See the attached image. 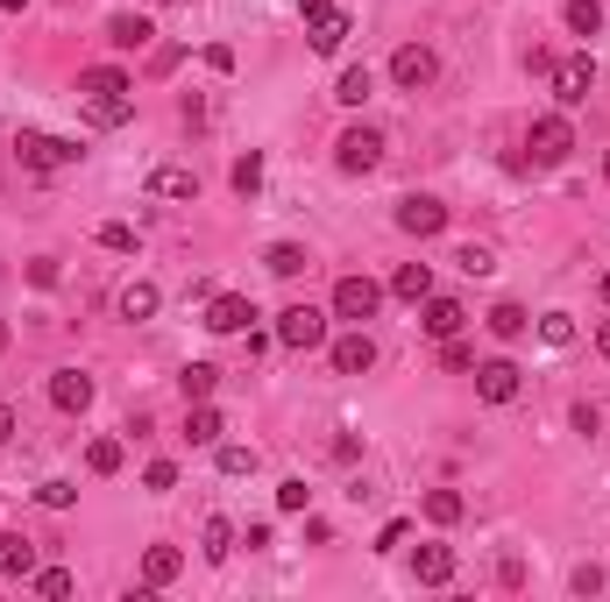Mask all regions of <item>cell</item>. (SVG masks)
<instances>
[{
	"mask_svg": "<svg viewBox=\"0 0 610 602\" xmlns=\"http://www.w3.org/2000/svg\"><path fill=\"white\" fill-rule=\"evenodd\" d=\"M412 575H419V589H448L454 581V546H419Z\"/></svg>",
	"mask_w": 610,
	"mask_h": 602,
	"instance_id": "20",
	"label": "cell"
},
{
	"mask_svg": "<svg viewBox=\"0 0 610 602\" xmlns=\"http://www.w3.org/2000/svg\"><path fill=\"white\" fill-rule=\"evenodd\" d=\"M348 36H355V14H341V8H326L320 22H306V43H312V50H320V57H334V50H341V43H348Z\"/></svg>",
	"mask_w": 610,
	"mask_h": 602,
	"instance_id": "17",
	"label": "cell"
},
{
	"mask_svg": "<svg viewBox=\"0 0 610 602\" xmlns=\"http://www.w3.org/2000/svg\"><path fill=\"white\" fill-rule=\"evenodd\" d=\"M28 575H36V539L0 532V581H28Z\"/></svg>",
	"mask_w": 610,
	"mask_h": 602,
	"instance_id": "15",
	"label": "cell"
},
{
	"mask_svg": "<svg viewBox=\"0 0 610 602\" xmlns=\"http://www.w3.org/2000/svg\"><path fill=\"white\" fill-rule=\"evenodd\" d=\"M326 8H334V0H299V14H306V22H320Z\"/></svg>",
	"mask_w": 610,
	"mask_h": 602,
	"instance_id": "49",
	"label": "cell"
},
{
	"mask_svg": "<svg viewBox=\"0 0 610 602\" xmlns=\"http://www.w3.org/2000/svg\"><path fill=\"white\" fill-rule=\"evenodd\" d=\"M369 93H377V71H369V65H348V71L334 79V100H341V107H362Z\"/></svg>",
	"mask_w": 610,
	"mask_h": 602,
	"instance_id": "27",
	"label": "cell"
},
{
	"mask_svg": "<svg viewBox=\"0 0 610 602\" xmlns=\"http://www.w3.org/2000/svg\"><path fill=\"white\" fill-rule=\"evenodd\" d=\"M568 426H575V432H589V440H597V432H603V412H597V404H575V412H568Z\"/></svg>",
	"mask_w": 610,
	"mask_h": 602,
	"instance_id": "44",
	"label": "cell"
},
{
	"mask_svg": "<svg viewBox=\"0 0 610 602\" xmlns=\"http://www.w3.org/2000/svg\"><path fill=\"white\" fill-rule=\"evenodd\" d=\"M150 36H157L150 14H114V22H107V43H114V50H142Z\"/></svg>",
	"mask_w": 610,
	"mask_h": 602,
	"instance_id": "23",
	"label": "cell"
},
{
	"mask_svg": "<svg viewBox=\"0 0 610 602\" xmlns=\"http://www.w3.org/2000/svg\"><path fill=\"white\" fill-rule=\"evenodd\" d=\"M14 157H22V171H43V177H50V171H71V163H79L85 149L71 142V135H43V128H22V135H14Z\"/></svg>",
	"mask_w": 610,
	"mask_h": 602,
	"instance_id": "1",
	"label": "cell"
},
{
	"mask_svg": "<svg viewBox=\"0 0 610 602\" xmlns=\"http://www.w3.org/2000/svg\"><path fill=\"white\" fill-rule=\"evenodd\" d=\"M546 79H554V107H589V93H597V65L589 57H561Z\"/></svg>",
	"mask_w": 610,
	"mask_h": 602,
	"instance_id": "7",
	"label": "cell"
},
{
	"mask_svg": "<svg viewBox=\"0 0 610 602\" xmlns=\"http://www.w3.org/2000/svg\"><path fill=\"white\" fill-rule=\"evenodd\" d=\"M497 581H504V589H526V560H518V553H511V560L497 567Z\"/></svg>",
	"mask_w": 610,
	"mask_h": 602,
	"instance_id": "45",
	"label": "cell"
},
{
	"mask_svg": "<svg viewBox=\"0 0 610 602\" xmlns=\"http://www.w3.org/2000/svg\"><path fill=\"white\" fill-rule=\"evenodd\" d=\"M263 269H271V277H306V269H312V255L299 248V241H271V248H263Z\"/></svg>",
	"mask_w": 610,
	"mask_h": 602,
	"instance_id": "21",
	"label": "cell"
},
{
	"mask_svg": "<svg viewBox=\"0 0 610 602\" xmlns=\"http://www.w3.org/2000/svg\"><path fill=\"white\" fill-rule=\"evenodd\" d=\"M50 404L65 418H85V412H93V375H85V369H50Z\"/></svg>",
	"mask_w": 610,
	"mask_h": 602,
	"instance_id": "12",
	"label": "cell"
},
{
	"mask_svg": "<svg viewBox=\"0 0 610 602\" xmlns=\"http://www.w3.org/2000/svg\"><path fill=\"white\" fill-rule=\"evenodd\" d=\"M114 312H122L128 326H142V320H157V312H163V291H157L150 277H136V283H122V298H114Z\"/></svg>",
	"mask_w": 610,
	"mask_h": 602,
	"instance_id": "14",
	"label": "cell"
},
{
	"mask_svg": "<svg viewBox=\"0 0 610 602\" xmlns=\"http://www.w3.org/2000/svg\"><path fill=\"white\" fill-rule=\"evenodd\" d=\"M199 553H206V560H228V553H234V524H228V518H206Z\"/></svg>",
	"mask_w": 610,
	"mask_h": 602,
	"instance_id": "33",
	"label": "cell"
},
{
	"mask_svg": "<svg viewBox=\"0 0 610 602\" xmlns=\"http://www.w3.org/2000/svg\"><path fill=\"white\" fill-rule=\"evenodd\" d=\"M526 149H532V163H568V149H575L568 114H540V120H532V135H526Z\"/></svg>",
	"mask_w": 610,
	"mask_h": 602,
	"instance_id": "9",
	"label": "cell"
},
{
	"mask_svg": "<svg viewBox=\"0 0 610 602\" xmlns=\"http://www.w3.org/2000/svg\"><path fill=\"white\" fill-rule=\"evenodd\" d=\"M0 14H28V0H0Z\"/></svg>",
	"mask_w": 610,
	"mask_h": 602,
	"instance_id": "51",
	"label": "cell"
},
{
	"mask_svg": "<svg viewBox=\"0 0 610 602\" xmlns=\"http://www.w3.org/2000/svg\"><path fill=\"white\" fill-rule=\"evenodd\" d=\"M334 163H341V171H348V177H369V171H377V163H383V135L369 128V120H355V128H341V142H334Z\"/></svg>",
	"mask_w": 610,
	"mask_h": 602,
	"instance_id": "4",
	"label": "cell"
},
{
	"mask_svg": "<svg viewBox=\"0 0 610 602\" xmlns=\"http://www.w3.org/2000/svg\"><path fill=\"white\" fill-rule=\"evenodd\" d=\"M419 326H426V334H434V340H454L461 326H469V312H461V298H426Z\"/></svg>",
	"mask_w": 610,
	"mask_h": 602,
	"instance_id": "19",
	"label": "cell"
},
{
	"mask_svg": "<svg viewBox=\"0 0 610 602\" xmlns=\"http://www.w3.org/2000/svg\"><path fill=\"white\" fill-rule=\"evenodd\" d=\"M249 320H256V305H249L242 291H214L206 298V334H249Z\"/></svg>",
	"mask_w": 610,
	"mask_h": 602,
	"instance_id": "11",
	"label": "cell"
},
{
	"mask_svg": "<svg viewBox=\"0 0 610 602\" xmlns=\"http://www.w3.org/2000/svg\"><path fill=\"white\" fill-rule=\"evenodd\" d=\"M603 589V567H575V595H597Z\"/></svg>",
	"mask_w": 610,
	"mask_h": 602,
	"instance_id": "46",
	"label": "cell"
},
{
	"mask_svg": "<svg viewBox=\"0 0 610 602\" xmlns=\"http://www.w3.org/2000/svg\"><path fill=\"white\" fill-rule=\"evenodd\" d=\"M561 22H568L575 36H597V28H603V0H568V8H561Z\"/></svg>",
	"mask_w": 610,
	"mask_h": 602,
	"instance_id": "31",
	"label": "cell"
},
{
	"mask_svg": "<svg viewBox=\"0 0 610 602\" xmlns=\"http://www.w3.org/2000/svg\"><path fill=\"white\" fill-rule=\"evenodd\" d=\"M454 269H461V277H490V269H497V255H490L483 241H469V248H454Z\"/></svg>",
	"mask_w": 610,
	"mask_h": 602,
	"instance_id": "38",
	"label": "cell"
},
{
	"mask_svg": "<svg viewBox=\"0 0 610 602\" xmlns=\"http://www.w3.org/2000/svg\"><path fill=\"white\" fill-rule=\"evenodd\" d=\"M28 589H36L43 602H65V595H71V567H36V575H28Z\"/></svg>",
	"mask_w": 610,
	"mask_h": 602,
	"instance_id": "34",
	"label": "cell"
},
{
	"mask_svg": "<svg viewBox=\"0 0 610 602\" xmlns=\"http://www.w3.org/2000/svg\"><path fill=\"white\" fill-rule=\"evenodd\" d=\"M150 192L157 199H199V177H192L185 163H163V171L150 177Z\"/></svg>",
	"mask_w": 610,
	"mask_h": 602,
	"instance_id": "26",
	"label": "cell"
},
{
	"mask_svg": "<svg viewBox=\"0 0 610 602\" xmlns=\"http://www.w3.org/2000/svg\"><path fill=\"white\" fill-rule=\"evenodd\" d=\"M22 277L36 283V291H57V283H65V269H57V255H36V263H28Z\"/></svg>",
	"mask_w": 610,
	"mask_h": 602,
	"instance_id": "41",
	"label": "cell"
},
{
	"mask_svg": "<svg viewBox=\"0 0 610 602\" xmlns=\"http://www.w3.org/2000/svg\"><path fill=\"white\" fill-rule=\"evenodd\" d=\"M128 114H136V100H128V93L122 100H85V120H93V128H122Z\"/></svg>",
	"mask_w": 610,
	"mask_h": 602,
	"instance_id": "32",
	"label": "cell"
},
{
	"mask_svg": "<svg viewBox=\"0 0 610 602\" xmlns=\"http://www.w3.org/2000/svg\"><path fill=\"white\" fill-rule=\"evenodd\" d=\"M65 8H71V0H65Z\"/></svg>",
	"mask_w": 610,
	"mask_h": 602,
	"instance_id": "55",
	"label": "cell"
},
{
	"mask_svg": "<svg viewBox=\"0 0 610 602\" xmlns=\"http://www.w3.org/2000/svg\"><path fill=\"white\" fill-rule=\"evenodd\" d=\"M540 340L546 348H575V312H540Z\"/></svg>",
	"mask_w": 610,
	"mask_h": 602,
	"instance_id": "35",
	"label": "cell"
},
{
	"mask_svg": "<svg viewBox=\"0 0 610 602\" xmlns=\"http://www.w3.org/2000/svg\"><path fill=\"white\" fill-rule=\"evenodd\" d=\"M36 503H43V510H71V503H79V489H71V482H43Z\"/></svg>",
	"mask_w": 610,
	"mask_h": 602,
	"instance_id": "42",
	"label": "cell"
},
{
	"mask_svg": "<svg viewBox=\"0 0 610 602\" xmlns=\"http://www.w3.org/2000/svg\"><path fill=\"white\" fill-rule=\"evenodd\" d=\"M597 355H603V361H610V320H603V326H597Z\"/></svg>",
	"mask_w": 610,
	"mask_h": 602,
	"instance_id": "50",
	"label": "cell"
},
{
	"mask_svg": "<svg viewBox=\"0 0 610 602\" xmlns=\"http://www.w3.org/2000/svg\"><path fill=\"white\" fill-rule=\"evenodd\" d=\"M398 234H412V241H434V234H448V206H440V199H426V192L398 199Z\"/></svg>",
	"mask_w": 610,
	"mask_h": 602,
	"instance_id": "8",
	"label": "cell"
},
{
	"mask_svg": "<svg viewBox=\"0 0 610 602\" xmlns=\"http://www.w3.org/2000/svg\"><path fill=\"white\" fill-rule=\"evenodd\" d=\"M93 241H100L107 255H136V228H128V220H107V228H100Z\"/></svg>",
	"mask_w": 610,
	"mask_h": 602,
	"instance_id": "39",
	"label": "cell"
},
{
	"mask_svg": "<svg viewBox=\"0 0 610 602\" xmlns=\"http://www.w3.org/2000/svg\"><path fill=\"white\" fill-rule=\"evenodd\" d=\"M603 177H610V157H603Z\"/></svg>",
	"mask_w": 610,
	"mask_h": 602,
	"instance_id": "54",
	"label": "cell"
},
{
	"mask_svg": "<svg viewBox=\"0 0 610 602\" xmlns=\"http://www.w3.org/2000/svg\"><path fill=\"white\" fill-rule=\"evenodd\" d=\"M177 390H185V404H206L220 390V369L214 361H185V369H177Z\"/></svg>",
	"mask_w": 610,
	"mask_h": 602,
	"instance_id": "25",
	"label": "cell"
},
{
	"mask_svg": "<svg viewBox=\"0 0 610 602\" xmlns=\"http://www.w3.org/2000/svg\"><path fill=\"white\" fill-rule=\"evenodd\" d=\"M426 524H461V510H469V496L461 489H426Z\"/></svg>",
	"mask_w": 610,
	"mask_h": 602,
	"instance_id": "28",
	"label": "cell"
},
{
	"mask_svg": "<svg viewBox=\"0 0 610 602\" xmlns=\"http://www.w3.org/2000/svg\"><path fill=\"white\" fill-rule=\"evenodd\" d=\"M326 361H334V375H369V369H377V340H369V326H348V334L326 348Z\"/></svg>",
	"mask_w": 610,
	"mask_h": 602,
	"instance_id": "10",
	"label": "cell"
},
{
	"mask_svg": "<svg viewBox=\"0 0 610 602\" xmlns=\"http://www.w3.org/2000/svg\"><path fill=\"white\" fill-rule=\"evenodd\" d=\"M383 298H391V291H383L377 277L348 269V277L334 283V305H326V312H334V320H348V326H362V320H377V305H383Z\"/></svg>",
	"mask_w": 610,
	"mask_h": 602,
	"instance_id": "2",
	"label": "cell"
},
{
	"mask_svg": "<svg viewBox=\"0 0 610 602\" xmlns=\"http://www.w3.org/2000/svg\"><path fill=\"white\" fill-rule=\"evenodd\" d=\"M434 79H440V57L426 50V43H398L391 50V85L398 93H426Z\"/></svg>",
	"mask_w": 610,
	"mask_h": 602,
	"instance_id": "5",
	"label": "cell"
},
{
	"mask_svg": "<svg viewBox=\"0 0 610 602\" xmlns=\"http://www.w3.org/2000/svg\"><path fill=\"white\" fill-rule=\"evenodd\" d=\"M306 546H334V524H326V518H306Z\"/></svg>",
	"mask_w": 610,
	"mask_h": 602,
	"instance_id": "47",
	"label": "cell"
},
{
	"mask_svg": "<svg viewBox=\"0 0 610 602\" xmlns=\"http://www.w3.org/2000/svg\"><path fill=\"white\" fill-rule=\"evenodd\" d=\"M122 93H136V79H128L122 65H85L79 71V100H122Z\"/></svg>",
	"mask_w": 610,
	"mask_h": 602,
	"instance_id": "13",
	"label": "cell"
},
{
	"mask_svg": "<svg viewBox=\"0 0 610 602\" xmlns=\"http://www.w3.org/2000/svg\"><path fill=\"white\" fill-rule=\"evenodd\" d=\"M228 185L242 192V199H256L263 192V149H249V157H234V171H228Z\"/></svg>",
	"mask_w": 610,
	"mask_h": 602,
	"instance_id": "30",
	"label": "cell"
},
{
	"mask_svg": "<svg viewBox=\"0 0 610 602\" xmlns=\"http://www.w3.org/2000/svg\"><path fill=\"white\" fill-rule=\"evenodd\" d=\"M440 369L469 375V369H475V348H469V340H461V334H454V340H440Z\"/></svg>",
	"mask_w": 610,
	"mask_h": 602,
	"instance_id": "40",
	"label": "cell"
},
{
	"mask_svg": "<svg viewBox=\"0 0 610 602\" xmlns=\"http://www.w3.org/2000/svg\"><path fill=\"white\" fill-rule=\"evenodd\" d=\"M177 575H185V553H177V546H150V553H142V581H150V589H171Z\"/></svg>",
	"mask_w": 610,
	"mask_h": 602,
	"instance_id": "22",
	"label": "cell"
},
{
	"mask_svg": "<svg viewBox=\"0 0 610 602\" xmlns=\"http://www.w3.org/2000/svg\"><path fill=\"white\" fill-rule=\"evenodd\" d=\"M14 440V404H0V447Z\"/></svg>",
	"mask_w": 610,
	"mask_h": 602,
	"instance_id": "48",
	"label": "cell"
},
{
	"mask_svg": "<svg viewBox=\"0 0 610 602\" xmlns=\"http://www.w3.org/2000/svg\"><path fill=\"white\" fill-rule=\"evenodd\" d=\"M277 510H285V518H299V510H312V489H306V475H285V482H277Z\"/></svg>",
	"mask_w": 610,
	"mask_h": 602,
	"instance_id": "37",
	"label": "cell"
},
{
	"mask_svg": "<svg viewBox=\"0 0 610 602\" xmlns=\"http://www.w3.org/2000/svg\"><path fill=\"white\" fill-rule=\"evenodd\" d=\"M185 440H192V447H220V440H228V418L214 412V397H206V404H185Z\"/></svg>",
	"mask_w": 610,
	"mask_h": 602,
	"instance_id": "18",
	"label": "cell"
},
{
	"mask_svg": "<svg viewBox=\"0 0 610 602\" xmlns=\"http://www.w3.org/2000/svg\"><path fill=\"white\" fill-rule=\"evenodd\" d=\"M603 305H610V269H603Z\"/></svg>",
	"mask_w": 610,
	"mask_h": 602,
	"instance_id": "53",
	"label": "cell"
},
{
	"mask_svg": "<svg viewBox=\"0 0 610 602\" xmlns=\"http://www.w3.org/2000/svg\"><path fill=\"white\" fill-rule=\"evenodd\" d=\"M483 326H490V334H497V340H526V334H532V312L504 298V305H490V320H483Z\"/></svg>",
	"mask_w": 610,
	"mask_h": 602,
	"instance_id": "24",
	"label": "cell"
},
{
	"mask_svg": "<svg viewBox=\"0 0 610 602\" xmlns=\"http://www.w3.org/2000/svg\"><path fill=\"white\" fill-rule=\"evenodd\" d=\"M256 461H263V454H256V447H242V440H220V447H214V468H220V475H256Z\"/></svg>",
	"mask_w": 610,
	"mask_h": 602,
	"instance_id": "29",
	"label": "cell"
},
{
	"mask_svg": "<svg viewBox=\"0 0 610 602\" xmlns=\"http://www.w3.org/2000/svg\"><path fill=\"white\" fill-rule=\"evenodd\" d=\"M122 440H93V447H85V468H93V475H122Z\"/></svg>",
	"mask_w": 610,
	"mask_h": 602,
	"instance_id": "36",
	"label": "cell"
},
{
	"mask_svg": "<svg viewBox=\"0 0 610 602\" xmlns=\"http://www.w3.org/2000/svg\"><path fill=\"white\" fill-rule=\"evenodd\" d=\"M518 390H526V369H518L511 355L475 361V397H483V404H518Z\"/></svg>",
	"mask_w": 610,
	"mask_h": 602,
	"instance_id": "6",
	"label": "cell"
},
{
	"mask_svg": "<svg viewBox=\"0 0 610 602\" xmlns=\"http://www.w3.org/2000/svg\"><path fill=\"white\" fill-rule=\"evenodd\" d=\"M326 320H334V312H320V305H285L277 312V348H291V355L326 348Z\"/></svg>",
	"mask_w": 610,
	"mask_h": 602,
	"instance_id": "3",
	"label": "cell"
},
{
	"mask_svg": "<svg viewBox=\"0 0 610 602\" xmlns=\"http://www.w3.org/2000/svg\"><path fill=\"white\" fill-rule=\"evenodd\" d=\"M142 482H150V496H163V489H177V468H171V461H150Z\"/></svg>",
	"mask_w": 610,
	"mask_h": 602,
	"instance_id": "43",
	"label": "cell"
},
{
	"mask_svg": "<svg viewBox=\"0 0 610 602\" xmlns=\"http://www.w3.org/2000/svg\"><path fill=\"white\" fill-rule=\"evenodd\" d=\"M383 291H391V298H405V305H426V298H434V263H398Z\"/></svg>",
	"mask_w": 610,
	"mask_h": 602,
	"instance_id": "16",
	"label": "cell"
},
{
	"mask_svg": "<svg viewBox=\"0 0 610 602\" xmlns=\"http://www.w3.org/2000/svg\"><path fill=\"white\" fill-rule=\"evenodd\" d=\"M0 348H14V326L8 320H0Z\"/></svg>",
	"mask_w": 610,
	"mask_h": 602,
	"instance_id": "52",
	"label": "cell"
}]
</instances>
